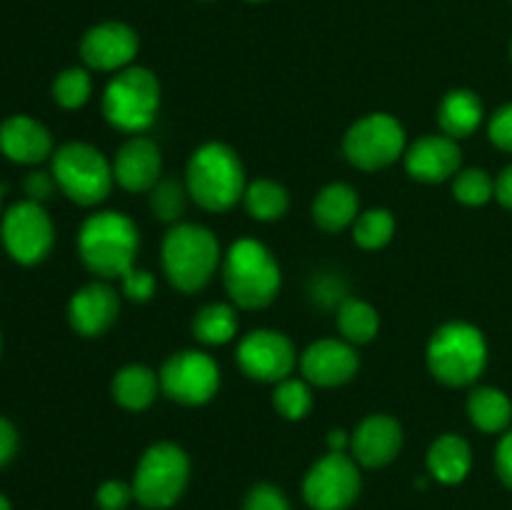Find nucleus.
<instances>
[{"mask_svg": "<svg viewBox=\"0 0 512 510\" xmlns=\"http://www.w3.org/2000/svg\"><path fill=\"white\" fill-rule=\"evenodd\" d=\"M0 510H13V508H10V500L5 498L3 493H0Z\"/></svg>", "mask_w": 512, "mask_h": 510, "instance_id": "37998d69", "label": "nucleus"}, {"mask_svg": "<svg viewBox=\"0 0 512 510\" xmlns=\"http://www.w3.org/2000/svg\"><path fill=\"white\" fill-rule=\"evenodd\" d=\"M120 280H123V293L130 300H138V303L150 300V295L155 293V275L150 270L130 268Z\"/></svg>", "mask_w": 512, "mask_h": 510, "instance_id": "c9c22d12", "label": "nucleus"}, {"mask_svg": "<svg viewBox=\"0 0 512 510\" xmlns=\"http://www.w3.org/2000/svg\"><path fill=\"white\" fill-rule=\"evenodd\" d=\"M135 500L133 483H123V480H105L95 493V503L100 510H125Z\"/></svg>", "mask_w": 512, "mask_h": 510, "instance_id": "72a5a7b5", "label": "nucleus"}, {"mask_svg": "<svg viewBox=\"0 0 512 510\" xmlns=\"http://www.w3.org/2000/svg\"><path fill=\"white\" fill-rule=\"evenodd\" d=\"M273 405L283 418L303 420L305 415L310 413V408H313V393H310L305 380L285 378L280 380L278 388H275Z\"/></svg>", "mask_w": 512, "mask_h": 510, "instance_id": "7c9ffc66", "label": "nucleus"}, {"mask_svg": "<svg viewBox=\"0 0 512 510\" xmlns=\"http://www.w3.org/2000/svg\"><path fill=\"white\" fill-rule=\"evenodd\" d=\"M140 235L133 220L118 210L90 215L78 233V253L85 268L98 278H123L135 268Z\"/></svg>", "mask_w": 512, "mask_h": 510, "instance_id": "f257e3e1", "label": "nucleus"}, {"mask_svg": "<svg viewBox=\"0 0 512 510\" xmlns=\"http://www.w3.org/2000/svg\"><path fill=\"white\" fill-rule=\"evenodd\" d=\"M185 193H188V188H183L175 180H158V185L150 190V208H153L155 218L175 223L185 210Z\"/></svg>", "mask_w": 512, "mask_h": 510, "instance_id": "473e14b6", "label": "nucleus"}, {"mask_svg": "<svg viewBox=\"0 0 512 510\" xmlns=\"http://www.w3.org/2000/svg\"><path fill=\"white\" fill-rule=\"evenodd\" d=\"M0 210H3V188H0Z\"/></svg>", "mask_w": 512, "mask_h": 510, "instance_id": "c03bdc74", "label": "nucleus"}, {"mask_svg": "<svg viewBox=\"0 0 512 510\" xmlns=\"http://www.w3.org/2000/svg\"><path fill=\"white\" fill-rule=\"evenodd\" d=\"M248 3H263V0H248Z\"/></svg>", "mask_w": 512, "mask_h": 510, "instance_id": "a18cd8bd", "label": "nucleus"}, {"mask_svg": "<svg viewBox=\"0 0 512 510\" xmlns=\"http://www.w3.org/2000/svg\"><path fill=\"white\" fill-rule=\"evenodd\" d=\"M338 328L343 338L353 345L370 343L378 335V310L358 298H345L338 308Z\"/></svg>", "mask_w": 512, "mask_h": 510, "instance_id": "bb28decb", "label": "nucleus"}, {"mask_svg": "<svg viewBox=\"0 0 512 510\" xmlns=\"http://www.w3.org/2000/svg\"><path fill=\"white\" fill-rule=\"evenodd\" d=\"M160 108V83L148 68L128 65L118 70L103 95V113L123 133H143L153 125Z\"/></svg>", "mask_w": 512, "mask_h": 510, "instance_id": "423d86ee", "label": "nucleus"}, {"mask_svg": "<svg viewBox=\"0 0 512 510\" xmlns=\"http://www.w3.org/2000/svg\"><path fill=\"white\" fill-rule=\"evenodd\" d=\"M53 178L58 188L78 205H98L115 183L113 165L88 143H68L53 153Z\"/></svg>", "mask_w": 512, "mask_h": 510, "instance_id": "6e6552de", "label": "nucleus"}, {"mask_svg": "<svg viewBox=\"0 0 512 510\" xmlns=\"http://www.w3.org/2000/svg\"><path fill=\"white\" fill-rule=\"evenodd\" d=\"M358 193L345 183H333L318 193L313 203V220L328 233L348 228L358 218Z\"/></svg>", "mask_w": 512, "mask_h": 510, "instance_id": "5701e85b", "label": "nucleus"}, {"mask_svg": "<svg viewBox=\"0 0 512 510\" xmlns=\"http://www.w3.org/2000/svg\"><path fill=\"white\" fill-rule=\"evenodd\" d=\"M438 123L448 138H468L483 123V103L473 90H450L438 108Z\"/></svg>", "mask_w": 512, "mask_h": 510, "instance_id": "4be33fe9", "label": "nucleus"}, {"mask_svg": "<svg viewBox=\"0 0 512 510\" xmlns=\"http://www.w3.org/2000/svg\"><path fill=\"white\" fill-rule=\"evenodd\" d=\"M328 448L330 453H345V448H350L348 433H343V430H333V433L328 435Z\"/></svg>", "mask_w": 512, "mask_h": 510, "instance_id": "79ce46f5", "label": "nucleus"}, {"mask_svg": "<svg viewBox=\"0 0 512 510\" xmlns=\"http://www.w3.org/2000/svg\"><path fill=\"white\" fill-rule=\"evenodd\" d=\"M510 53H512V48H510Z\"/></svg>", "mask_w": 512, "mask_h": 510, "instance_id": "de8ad7c7", "label": "nucleus"}, {"mask_svg": "<svg viewBox=\"0 0 512 510\" xmlns=\"http://www.w3.org/2000/svg\"><path fill=\"white\" fill-rule=\"evenodd\" d=\"M160 378L148 365H125L113 378V398L125 410H145L158 395Z\"/></svg>", "mask_w": 512, "mask_h": 510, "instance_id": "b1692460", "label": "nucleus"}, {"mask_svg": "<svg viewBox=\"0 0 512 510\" xmlns=\"http://www.w3.org/2000/svg\"><path fill=\"white\" fill-rule=\"evenodd\" d=\"M160 388L170 400L183 405H203L218 393L220 368L203 350H180L165 360Z\"/></svg>", "mask_w": 512, "mask_h": 510, "instance_id": "f8f14e48", "label": "nucleus"}, {"mask_svg": "<svg viewBox=\"0 0 512 510\" xmlns=\"http://www.w3.org/2000/svg\"><path fill=\"white\" fill-rule=\"evenodd\" d=\"M488 135L493 140V145H498L505 153H512V103L495 110L488 125Z\"/></svg>", "mask_w": 512, "mask_h": 510, "instance_id": "e433bc0d", "label": "nucleus"}, {"mask_svg": "<svg viewBox=\"0 0 512 510\" xmlns=\"http://www.w3.org/2000/svg\"><path fill=\"white\" fill-rule=\"evenodd\" d=\"M488 363V343L475 325L453 320L440 325L428 343L430 373L445 385L463 388L483 375Z\"/></svg>", "mask_w": 512, "mask_h": 510, "instance_id": "39448f33", "label": "nucleus"}, {"mask_svg": "<svg viewBox=\"0 0 512 510\" xmlns=\"http://www.w3.org/2000/svg\"><path fill=\"white\" fill-rule=\"evenodd\" d=\"M0 153L20 165H38L53 155V138L30 115H10L0 123Z\"/></svg>", "mask_w": 512, "mask_h": 510, "instance_id": "aec40b11", "label": "nucleus"}, {"mask_svg": "<svg viewBox=\"0 0 512 510\" xmlns=\"http://www.w3.org/2000/svg\"><path fill=\"white\" fill-rule=\"evenodd\" d=\"M403 448V428L390 415H368L350 435V453L365 468H383L398 458Z\"/></svg>", "mask_w": 512, "mask_h": 510, "instance_id": "a211bd4d", "label": "nucleus"}, {"mask_svg": "<svg viewBox=\"0 0 512 510\" xmlns=\"http://www.w3.org/2000/svg\"><path fill=\"white\" fill-rule=\"evenodd\" d=\"M188 195L210 213L230 210L245 195V170L240 155L225 143H205L190 155L185 173Z\"/></svg>", "mask_w": 512, "mask_h": 510, "instance_id": "f03ea898", "label": "nucleus"}, {"mask_svg": "<svg viewBox=\"0 0 512 510\" xmlns=\"http://www.w3.org/2000/svg\"><path fill=\"white\" fill-rule=\"evenodd\" d=\"M220 263L218 238L195 223H175L163 238V270L183 293L205 288Z\"/></svg>", "mask_w": 512, "mask_h": 510, "instance_id": "7ed1b4c3", "label": "nucleus"}, {"mask_svg": "<svg viewBox=\"0 0 512 510\" xmlns=\"http://www.w3.org/2000/svg\"><path fill=\"white\" fill-rule=\"evenodd\" d=\"M473 468V450L468 440L455 433H445L430 445L428 450V470L438 483L458 485L468 478Z\"/></svg>", "mask_w": 512, "mask_h": 510, "instance_id": "412c9836", "label": "nucleus"}, {"mask_svg": "<svg viewBox=\"0 0 512 510\" xmlns=\"http://www.w3.org/2000/svg\"><path fill=\"white\" fill-rule=\"evenodd\" d=\"M93 93V78L85 68H68L53 80V100L65 110L83 108Z\"/></svg>", "mask_w": 512, "mask_h": 510, "instance_id": "c756f323", "label": "nucleus"}, {"mask_svg": "<svg viewBox=\"0 0 512 510\" xmlns=\"http://www.w3.org/2000/svg\"><path fill=\"white\" fill-rule=\"evenodd\" d=\"M495 470H498L500 480L508 488H512V430L503 435V440L498 443V450H495Z\"/></svg>", "mask_w": 512, "mask_h": 510, "instance_id": "58836bf2", "label": "nucleus"}, {"mask_svg": "<svg viewBox=\"0 0 512 510\" xmlns=\"http://www.w3.org/2000/svg\"><path fill=\"white\" fill-rule=\"evenodd\" d=\"M160 148L145 135H133L120 145L113 160L115 183L128 193H150L160 180Z\"/></svg>", "mask_w": 512, "mask_h": 510, "instance_id": "dca6fc26", "label": "nucleus"}, {"mask_svg": "<svg viewBox=\"0 0 512 510\" xmlns=\"http://www.w3.org/2000/svg\"><path fill=\"white\" fill-rule=\"evenodd\" d=\"M193 333L205 345L230 343L238 333V313L228 303H210L198 310L193 320Z\"/></svg>", "mask_w": 512, "mask_h": 510, "instance_id": "a878e982", "label": "nucleus"}, {"mask_svg": "<svg viewBox=\"0 0 512 510\" xmlns=\"http://www.w3.org/2000/svg\"><path fill=\"white\" fill-rule=\"evenodd\" d=\"M120 313L118 293L108 283H88L68 303L70 328L85 338H98L110 325L115 323Z\"/></svg>", "mask_w": 512, "mask_h": 510, "instance_id": "6ab92c4d", "label": "nucleus"}, {"mask_svg": "<svg viewBox=\"0 0 512 510\" xmlns=\"http://www.w3.org/2000/svg\"><path fill=\"white\" fill-rule=\"evenodd\" d=\"M295 348L278 330H253L238 345V365L248 378L260 383H280L295 368Z\"/></svg>", "mask_w": 512, "mask_h": 510, "instance_id": "ddd939ff", "label": "nucleus"}, {"mask_svg": "<svg viewBox=\"0 0 512 510\" xmlns=\"http://www.w3.org/2000/svg\"><path fill=\"white\" fill-rule=\"evenodd\" d=\"M345 158L360 170H380L405 155V128L390 113L355 120L343 138Z\"/></svg>", "mask_w": 512, "mask_h": 510, "instance_id": "1a4fd4ad", "label": "nucleus"}, {"mask_svg": "<svg viewBox=\"0 0 512 510\" xmlns=\"http://www.w3.org/2000/svg\"><path fill=\"white\" fill-rule=\"evenodd\" d=\"M468 415L483 433H503L512 420V403L498 388H478L468 398Z\"/></svg>", "mask_w": 512, "mask_h": 510, "instance_id": "393cba45", "label": "nucleus"}, {"mask_svg": "<svg viewBox=\"0 0 512 510\" xmlns=\"http://www.w3.org/2000/svg\"><path fill=\"white\" fill-rule=\"evenodd\" d=\"M15 450H18V430L8 418L0 415V468L13 460Z\"/></svg>", "mask_w": 512, "mask_h": 510, "instance_id": "ea45409f", "label": "nucleus"}, {"mask_svg": "<svg viewBox=\"0 0 512 510\" xmlns=\"http://www.w3.org/2000/svg\"><path fill=\"white\" fill-rule=\"evenodd\" d=\"M453 195L463 205L478 208V205H485L490 198H495V180L480 168L460 170L453 180Z\"/></svg>", "mask_w": 512, "mask_h": 510, "instance_id": "2f4dec72", "label": "nucleus"}, {"mask_svg": "<svg viewBox=\"0 0 512 510\" xmlns=\"http://www.w3.org/2000/svg\"><path fill=\"white\" fill-rule=\"evenodd\" d=\"M395 233V218L390 210L385 208H373L365 210L363 215L355 218L353 225V238L360 248L365 250H378L383 245L390 243Z\"/></svg>", "mask_w": 512, "mask_h": 510, "instance_id": "c85d7f7f", "label": "nucleus"}, {"mask_svg": "<svg viewBox=\"0 0 512 510\" xmlns=\"http://www.w3.org/2000/svg\"><path fill=\"white\" fill-rule=\"evenodd\" d=\"M0 350H3V338H0Z\"/></svg>", "mask_w": 512, "mask_h": 510, "instance_id": "49530a36", "label": "nucleus"}, {"mask_svg": "<svg viewBox=\"0 0 512 510\" xmlns=\"http://www.w3.org/2000/svg\"><path fill=\"white\" fill-rule=\"evenodd\" d=\"M358 495L360 470L348 453H328L303 480V498L313 510H348Z\"/></svg>", "mask_w": 512, "mask_h": 510, "instance_id": "9b49d317", "label": "nucleus"}, {"mask_svg": "<svg viewBox=\"0 0 512 510\" xmlns=\"http://www.w3.org/2000/svg\"><path fill=\"white\" fill-rule=\"evenodd\" d=\"M0 240L10 258L20 265H35L50 253L55 240V228L43 203L20 200L10 205L0 220Z\"/></svg>", "mask_w": 512, "mask_h": 510, "instance_id": "9d476101", "label": "nucleus"}, {"mask_svg": "<svg viewBox=\"0 0 512 510\" xmlns=\"http://www.w3.org/2000/svg\"><path fill=\"white\" fill-rule=\"evenodd\" d=\"M190 480V460L175 443H155L140 458L133 475L135 500L145 510H165L183 498Z\"/></svg>", "mask_w": 512, "mask_h": 510, "instance_id": "0eeeda50", "label": "nucleus"}, {"mask_svg": "<svg viewBox=\"0 0 512 510\" xmlns=\"http://www.w3.org/2000/svg\"><path fill=\"white\" fill-rule=\"evenodd\" d=\"M23 188L25 193H28V200L43 203V200H48L50 195H53V190L58 188V183H55L53 173H43V170H38V173H30L28 178H25Z\"/></svg>", "mask_w": 512, "mask_h": 510, "instance_id": "4c0bfd02", "label": "nucleus"}, {"mask_svg": "<svg viewBox=\"0 0 512 510\" xmlns=\"http://www.w3.org/2000/svg\"><path fill=\"white\" fill-rule=\"evenodd\" d=\"M243 510H290V503L283 490L270 483H260L245 495Z\"/></svg>", "mask_w": 512, "mask_h": 510, "instance_id": "f704fd0d", "label": "nucleus"}, {"mask_svg": "<svg viewBox=\"0 0 512 510\" xmlns=\"http://www.w3.org/2000/svg\"><path fill=\"white\" fill-rule=\"evenodd\" d=\"M405 170L420 183H443L460 168V145L448 135H425L405 148Z\"/></svg>", "mask_w": 512, "mask_h": 510, "instance_id": "f3484780", "label": "nucleus"}, {"mask_svg": "<svg viewBox=\"0 0 512 510\" xmlns=\"http://www.w3.org/2000/svg\"><path fill=\"white\" fill-rule=\"evenodd\" d=\"M225 290L240 308H265L278 295L283 275L263 243L243 238L230 245L223 260Z\"/></svg>", "mask_w": 512, "mask_h": 510, "instance_id": "20e7f679", "label": "nucleus"}, {"mask_svg": "<svg viewBox=\"0 0 512 510\" xmlns=\"http://www.w3.org/2000/svg\"><path fill=\"white\" fill-rule=\"evenodd\" d=\"M245 208L253 215L255 220H263V223H270V220L283 218L285 210H288V190L280 183L268 178L253 180V183L245 188Z\"/></svg>", "mask_w": 512, "mask_h": 510, "instance_id": "cd10ccee", "label": "nucleus"}, {"mask_svg": "<svg viewBox=\"0 0 512 510\" xmlns=\"http://www.w3.org/2000/svg\"><path fill=\"white\" fill-rule=\"evenodd\" d=\"M140 40L138 33L128 23L118 20H105V23L93 25L80 40V58L88 68L113 73L123 70L133 63L138 55Z\"/></svg>", "mask_w": 512, "mask_h": 510, "instance_id": "4468645a", "label": "nucleus"}, {"mask_svg": "<svg viewBox=\"0 0 512 510\" xmlns=\"http://www.w3.org/2000/svg\"><path fill=\"white\" fill-rule=\"evenodd\" d=\"M300 370L305 380L318 388H335L348 383L358 370V353L353 343L338 338H323L308 345L300 355Z\"/></svg>", "mask_w": 512, "mask_h": 510, "instance_id": "2eb2a0df", "label": "nucleus"}, {"mask_svg": "<svg viewBox=\"0 0 512 510\" xmlns=\"http://www.w3.org/2000/svg\"><path fill=\"white\" fill-rule=\"evenodd\" d=\"M495 198L505 205V208L512 210V165L503 170L495 180Z\"/></svg>", "mask_w": 512, "mask_h": 510, "instance_id": "a19ab883", "label": "nucleus"}]
</instances>
